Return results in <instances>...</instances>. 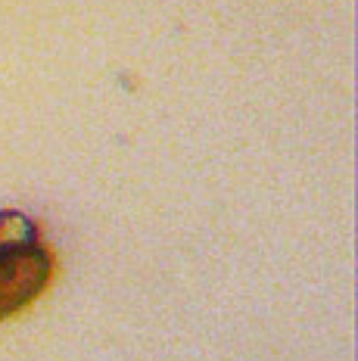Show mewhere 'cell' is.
Here are the masks:
<instances>
[{
    "label": "cell",
    "instance_id": "6da1fadb",
    "mask_svg": "<svg viewBox=\"0 0 358 361\" xmlns=\"http://www.w3.org/2000/svg\"><path fill=\"white\" fill-rule=\"evenodd\" d=\"M54 259L38 228L16 209H0V318L19 312L47 287Z\"/></svg>",
    "mask_w": 358,
    "mask_h": 361
}]
</instances>
